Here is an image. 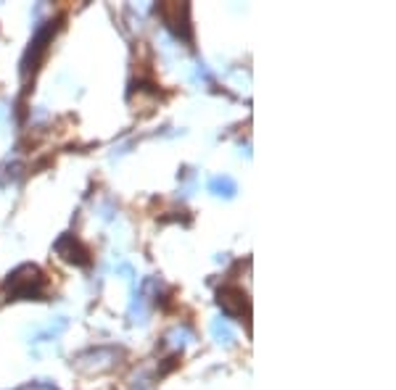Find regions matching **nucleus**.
<instances>
[{"label": "nucleus", "instance_id": "nucleus-1", "mask_svg": "<svg viewBox=\"0 0 396 390\" xmlns=\"http://www.w3.org/2000/svg\"><path fill=\"white\" fill-rule=\"evenodd\" d=\"M8 290H11V298H37V295H43V271L37 269L34 264H24L8 277Z\"/></svg>", "mask_w": 396, "mask_h": 390}, {"label": "nucleus", "instance_id": "nucleus-2", "mask_svg": "<svg viewBox=\"0 0 396 390\" xmlns=\"http://www.w3.org/2000/svg\"><path fill=\"white\" fill-rule=\"evenodd\" d=\"M217 301H220L222 311L232 319H249V292L243 290L235 282H225L217 290Z\"/></svg>", "mask_w": 396, "mask_h": 390}, {"label": "nucleus", "instance_id": "nucleus-3", "mask_svg": "<svg viewBox=\"0 0 396 390\" xmlns=\"http://www.w3.org/2000/svg\"><path fill=\"white\" fill-rule=\"evenodd\" d=\"M159 16L164 19V24L177 34V37H183L190 43V19H187V3H175V0H169V3H161L159 6Z\"/></svg>", "mask_w": 396, "mask_h": 390}, {"label": "nucleus", "instance_id": "nucleus-4", "mask_svg": "<svg viewBox=\"0 0 396 390\" xmlns=\"http://www.w3.org/2000/svg\"><path fill=\"white\" fill-rule=\"evenodd\" d=\"M55 250H58V256L69 264H77V267H88L90 261V248L82 243L79 238L74 235H64V238L55 243Z\"/></svg>", "mask_w": 396, "mask_h": 390}, {"label": "nucleus", "instance_id": "nucleus-5", "mask_svg": "<svg viewBox=\"0 0 396 390\" xmlns=\"http://www.w3.org/2000/svg\"><path fill=\"white\" fill-rule=\"evenodd\" d=\"M209 190L217 195H225V198H232L238 187H235V182H232L230 177H214V180L209 182Z\"/></svg>", "mask_w": 396, "mask_h": 390}, {"label": "nucleus", "instance_id": "nucleus-6", "mask_svg": "<svg viewBox=\"0 0 396 390\" xmlns=\"http://www.w3.org/2000/svg\"><path fill=\"white\" fill-rule=\"evenodd\" d=\"M211 332H214V337H217L220 343H225V346H232V332L225 325H222V322H214Z\"/></svg>", "mask_w": 396, "mask_h": 390}, {"label": "nucleus", "instance_id": "nucleus-7", "mask_svg": "<svg viewBox=\"0 0 396 390\" xmlns=\"http://www.w3.org/2000/svg\"><path fill=\"white\" fill-rule=\"evenodd\" d=\"M24 390H55L53 385H45V382H34V385H29V388H24Z\"/></svg>", "mask_w": 396, "mask_h": 390}]
</instances>
